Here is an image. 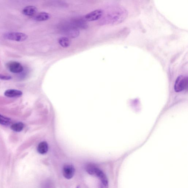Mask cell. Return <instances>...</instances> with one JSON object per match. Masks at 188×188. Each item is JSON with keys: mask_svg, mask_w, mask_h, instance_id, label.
<instances>
[{"mask_svg": "<svg viewBox=\"0 0 188 188\" xmlns=\"http://www.w3.org/2000/svg\"><path fill=\"white\" fill-rule=\"evenodd\" d=\"M4 37L6 40L17 42L25 41L28 38L27 35L19 32H10L5 34Z\"/></svg>", "mask_w": 188, "mask_h": 188, "instance_id": "cell-1", "label": "cell"}, {"mask_svg": "<svg viewBox=\"0 0 188 188\" xmlns=\"http://www.w3.org/2000/svg\"><path fill=\"white\" fill-rule=\"evenodd\" d=\"M99 188H108V182L107 177L100 179Z\"/></svg>", "mask_w": 188, "mask_h": 188, "instance_id": "cell-14", "label": "cell"}, {"mask_svg": "<svg viewBox=\"0 0 188 188\" xmlns=\"http://www.w3.org/2000/svg\"><path fill=\"white\" fill-rule=\"evenodd\" d=\"M11 122L10 118L0 114V124L5 126H8L11 124Z\"/></svg>", "mask_w": 188, "mask_h": 188, "instance_id": "cell-13", "label": "cell"}, {"mask_svg": "<svg viewBox=\"0 0 188 188\" xmlns=\"http://www.w3.org/2000/svg\"><path fill=\"white\" fill-rule=\"evenodd\" d=\"M12 79L11 76L5 75L0 74V79L3 80H9Z\"/></svg>", "mask_w": 188, "mask_h": 188, "instance_id": "cell-15", "label": "cell"}, {"mask_svg": "<svg viewBox=\"0 0 188 188\" xmlns=\"http://www.w3.org/2000/svg\"><path fill=\"white\" fill-rule=\"evenodd\" d=\"M103 12L102 10L98 9L95 10L86 14L85 16L86 20L89 21H96L100 19L103 16Z\"/></svg>", "mask_w": 188, "mask_h": 188, "instance_id": "cell-4", "label": "cell"}, {"mask_svg": "<svg viewBox=\"0 0 188 188\" xmlns=\"http://www.w3.org/2000/svg\"><path fill=\"white\" fill-rule=\"evenodd\" d=\"M5 95L8 97H19L23 94L21 91L16 89H8L5 92Z\"/></svg>", "mask_w": 188, "mask_h": 188, "instance_id": "cell-8", "label": "cell"}, {"mask_svg": "<svg viewBox=\"0 0 188 188\" xmlns=\"http://www.w3.org/2000/svg\"><path fill=\"white\" fill-rule=\"evenodd\" d=\"M37 8L33 6H28L25 7L22 11L23 14L25 16L33 17L37 14Z\"/></svg>", "mask_w": 188, "mask_h": 188, "instance_id": "cell-6", "label": "cell"}, {"mask_svg": "<svg viewBox=\"0 0 188 188\" xmlns=\"http://www.w3.org/2000/svg\"><path fill=\"white\" fill-rule=\"evenodd\" d=\"M75 169L73 166L70 164H65L62 168V173L64 177L67 179H72L75 174Z\"/></svg>", "mask_w": 188, "mask_h": 188, "instance_id": "cell-5", "label": "cell"}, {"mask_svg": "<svg viewBox=\"0 0 188 188\" xmlns=\"http://www.w3.org/2000/svg\"><path fill=\"white\" fill-rule=\"evenodd\" d=\"M77 188H79L78 187Z\"/></svg>", "mask_w": 188, "mask_h": 188, "instance_id": "cell-16", "label": "cell"}, {"mask_svg": "<svg viewBox=\"0 0 188 188\" xmlns=\"http://www.w3.org/2000/svg\"><path fill=\"white\" fill-rule=\"evenodd\" d=\"M34 19L38 21H46L49 19L51 16L50 14L44 12L37 13L33 16Z\"/></svg>", "mask_w": 188, "mask_h": 188, "instance_id": "cell-7", "label": "cell"}, {"mask_svg": "<svg viewBox=\"0 0 188 188\" xmlns=\"http://www.w3.org/2000/svg\"><path fill=\"white\" fill-rule=\"evenodd\" d=\"M7 68L10 72L13 73H20L24 71V68L20 62L11 61L6 64Z\"/></svg>", "mask_w": 188, "mask_h": 188, "instance_id": "cell-3", "label": "cell"}, {"mask_svg": "<svg viewBox=\"0 0 188 188\" xmlns=\"http://www.w3.org/2000/svg\"><path fill=\"white\" fill-rule=\"evenodd\" d=\"M59 44L64 48L68 47L71 45V41L69 38L66 37H61L59 39Z\"/></svg>", "mask_w": 188, "mask_h": 188, "instance_id": "cell-10", "label": "cell"}, {"mask_svg": "<svg viewBox=\"0 0 188 188\" xmlns=\"http://www.w3.org/2000/svg\"><path fill=\"white\" fill-rule=\"evenodd\" d=\"M188 79L187 76L180 75L177 77L174 84V89L176 92H180L187 88Z\"/></svg>", "mask_w": 188, "mask_h": 188, "instance_id": "cell-2", "label": "cell"}, {"mask_svg": "<svg viewBox=\"0 0 188 188\" xmlns=\"http://www.w3.org/2000/svg\"><path fill=\"white\" fill-rule=\"evenodd\" d=\"M48 145L47 142H42L39 144L37 148V151L39 153L44 155L48 151Z\"/></svg>", "mask_w": 188, "mask_h": 188, "instance_id": "cell-9", "label": "cell"}, {"mask_svg": "<svg viewBox=\"0 0 188 188\" xmlns=\"http://www.w3.org/2000/svg\"><path fill=\"white\" fill-rule=\"evenodd\" d=\"M23 123L19 122V123H16L13 124L11 126V129L12 130L17 132H19L22 130L24 128Z\"/></svg>", "mask_w": 188, "mask_h": 188, "instance_id": "cell-11", "label": "cell"}, {"mask_svg": "<svg viewBox=\"0 0 188 188\" xmlns=\"http://www.w3.org/2000/svg\"><path fill=\"white\" fill-rule=\"evenodd\" d=\"M97 167L94 164H89L86 166V170L89 174L91 175H94L95 172Z\"/></svg>", "mask_w": 188, "mask_h": 188, "instance_id": "cell-12", "label": "cell"}]
</instances>
